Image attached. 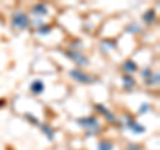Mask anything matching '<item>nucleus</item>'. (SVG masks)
I'll use <instances>...</instances> for the list:
<instances>
[{"label": "nucleus", "instance_id": "1", "mask_svg": "<svg viewBox=\"0 0 160 150\" xmlns=\"http://www.w3.org/2000/svg\"><path fill=\"white\" fill-rule=\"evenodd\" d=\"M29 26V19L27 13L24 12H15L12 15V27L16 29H24Z\"/></svg>", "mask_w": 160, "mask_h": 150}, {"label": "nucleus", "instance_id": "2", "mask_svg": "<svg viewBox=\"0 0 160 150\" xmlns=\"http://www.w3.org/2000/svg\"><path fill=\"white\" fill-rule=\"evenodd\" d=\"M79 125H82L83 127H86L87 130H91V134L98 133L100 130V125L98 122V119L95 117H88V118H83L79 121Z\"/></svg>", "mask_w": 160, "mask_h": 150}, {"label": "nucleus", "instance_id": "3", "mask_svg": "<svg viewBox=\"0 0 160 150\" xmlns=\"http://www.w3.org/2000/svg\"><path fill=\"white\" fill-rule=\"evenodd\" d=\"M69 77H72V79H75V81H78L80 83H92L95 82V78L92 77V75H88L86 72L80 71V70H71L69 71Z\"/></svg>", "mask_w": 160, "mask_h": 150}, {"label": "nucleus", "instance_id": "4", "mask_svg": "<svg viewBox=\"0 0 160 150\" xmlns=\"http://www.w3.org/2000/svg\"><path fill=\"white\" fill-rule=\"evenodd\" d=\"M67 56L69 59H72V61L78 64V66H87V64L89 63L88 58H86L83 54H80L78 51H68L67 52Z\"/></svg>", "mask_w": 160, "mask_h": 150}, {"label": "nucleus", "instance_id": "5", "mask_svg": "<svg viewBox=\"0 0 160 150\" xmlns=\"http://www.w3.org/2000/svg\"><path fill=\"white\" fill-rule=\"evenodd\" d=\"M95 107H96V110H98L99 113H103L104 115L107 117V121H109V122H115V121H116V118H115L113 114L111 111H108V110L104 107V106H102V104H96Z\"/></svg>", "mask_w": 160, "mask_h": 150}, {"label": "nucleus", "instance_id": "6", "mask_svg": "<svg viewBox=\"0 0 160 150\" xmlns=\"http://www.w3.org/2000/svg\"><path fill=\"white\" fill-rule=\"evenodd\" d=\"M29 88H31V91L33 94H42L44 91V84L42 81H33L31 83V86H29Z\"/></svg>", "mask_w": 160, "mask_h": 150}, {"label": "nucleus", "instance_id": "7", "mask_svg": "<svg viewBox=\"0 0 160 150\" xmlns=\"http://www.w3.org/2000/svg\"><path fill=\"white\" fill-rule=\"evenodd\" d=\"M128 126L131 127V130H132V131L138 133V134H140V133H144V131H146V127H143L142 125H139L136 121H133V119H129V121H128Z\"/></svg>", "mask_w": 160, "mask_h": 150}, {"label": "nucleus", "instance_id": "8", "mask_svg": "<svg viewBox=\"0 0 160 150\" xmlns=\"http://www.w3.org/2000/svg\"><path fill=\"white\" fill-rule=\"evenodd\" d=\"M123 70L126 72H135V71H138V66L133 61H126L123 63Z\"/></svg>", "mask_w": 160, "mask_h": 150}, {"label": "nucleus", "instance_id": "9", "mask_svg": "<svg viewBox=\"0 0 160 150\" xmlns=\"http://www.w3.org/2000/svg\"><path fill=\"white\" fill-rule=\"evenodd\" d=\"M32 12L35 15H47L48 13V9L44 4H36L33 8H32Z\"/></svg>", "mask_w": 160, "mask_h": 150}, {"label": "nucleus", "instance_id": "10", "mask_svg": "<svg viewBox=\"0 0 160 150\" xmlns=\"http://www.w3.org/2000/svg\"><path fill=\"white\" fill-rule=\"evenodd\" d=\"M123 84H124V87H126L127 90H131L135 86L133 78L129 77V75H124V77H123Z\"/></svg>", "mask_w": 160, "mask_h": 150}, {"label": "nucleus", "instance_id": "11", "mask_svg": "<svg viewBox=\"0 0 160 150\" xmlns=\"http://www.w3.org/2000/svg\"><path fill=\"white\" fill-rule=\"evenodd\" d=\"M143 20L146 22L147 24H152L155 22V12L152 11V9H149L148 12H146L143 15Z\"/></svg>", "mask_w": 160, "mask_h": 150}, {"label": "nucleus", "instance_id": "12", "mask_svg": "<svg viewBox=\"0 0 160 150\" xmlns=\"http://www.w3.org/2000/svg\"><path fill=\"white\" fill-rule=\"evenodd\" d=\"M99 150H113V145L109 141H102L99 143Z\"/></svg>", "mask_w": 160, "mask_h": 150}, {"label": "nucleus", "instance_id": "13", "mask_svg": "<svg viewBox=\"0 0 160 150\" xmlns=\"http://www.w3.org/2000/svg\"><path fill=\"white\" fill-rule=\"evenodd\" d=\"M43 131L47 134V137H48V139H53V137H55V134H53V131H52V129L49 127V126H47V125H44L43 126Z\"/></svg>", "mask_w": 160, "mask_h": 150}, {"label": "nucleus", "instance_id": "14", "mask_svg": "<svg viewBox=\"0 0 160 150\" xmlns=\"http://www.w3.org/2000/svg\"><path fill=\"white\" fill-rule=\"evenodd\" d=\"M147 83H148V84H158V83H159V77H158V74H156V75H151V77H149V79H147Z\"/></svg>", "mask_w": 160, "mask_h": 150}, {"label": "nucleus", "instance_id": "15", "mask_svg": "<svg viewBox=\"0 0 160 150\" xmlns=\"http://www.w3.org/2000/svg\"><path fill=\"white\" fill-rule=\"evenodd\" d=\"M151 68H149V67H147L146 70H143V78H146V79H148L149 77H151Z\"/></svg>", "mask_w": 160, "mask_h": 150}, {"label": "nucleus", "instance_id": "16", "mask_svg": "<svg viewBox=\"0 0 160 150\" xmlns=\"http://www.w3.org/2000/svg\"><path fill=\"white\" fill-rule=\"evenodd\" d=\"M108 47V48H115V47H116V46H115V42H103L102 43V48L103 47Z\"/></svg>", "mask_w": 160, "mask_h": 150}, {"label": "nucleus", "instance_id": "17", "mask_svg": "<svg viewBox=\"0 0 160 150\" xmlns=\"http://www.w3.org/2000/svg\"><path fill=\"white\" fill-rule=\"evenodd\" d=\"M49 31H51V28H49L48 26H44L43 28H40V29H39V34H42V35H46V34H48Z\"/></svg>", "mask_w": 160, "mask_h": 150}, {"label": "nucleus", "instance_id": "18", "mask_svg": "<svg viewBox=\"0 0 160 150\" xmlns=\"http://www.w3.org/2000/svg\"><path fill=\"white\" fill-rule=\"evenodd\" d=\"M149 109V104H142V107H140V113H146L148 111Z\"/></svg>", "mask_w": 160, "mask_h": 150}, {"label": "nucleus", "instance_id": "19", "mask_svg": "<svg viewBox=\"0 0 160 150\" xmlns=\"http://www.w3.org/2000/svg\"><path fill=\"white\" fill-rule=\"evenodd\" d=\"M129 28H131L133 32H135V31H140V27H139V26H136V24H131V26L128 27V29H129Z\"/></svg>", "mask_w": 160, "mask_h": 150}, {"label": "nucleus", "instance_id": "20", "mask_svg": "<svg viewBox=\"0 0 160 150\" xmlns=\"http://www.w3.org/2000/svg\"><path fill=\"white\" fill-rule=\"evenodd\" d=\"M128 150H140V146H138V145H129Z\"/></svg>", "mask_w": 160, "mask_h": 150}]
</instances>
